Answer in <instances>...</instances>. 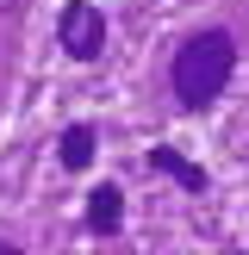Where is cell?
<instances>
[{"instance_id": "6da1fadb", "label": "cell", "mask_w": 249, "mask_h": 255, "mask_svg": "<svg viewBox=\"0 0 249 255\" xmlns=\"http://www.w3.org/2000/svg\"><path fill=\"white\" fill-rule=\"evenodd\" d=\"M231 75H237V37L212 25V31H193L181 50H174L168 87H174V100H181L187 112H206L212 100L231 87Z\"/></svg>"}, {"instance_id": "7a4b0ae2", "label": "cell", "mask_w": 249, "mask_h": 255, "mask_svg": "<svg viewBox=\"0 0 249 255\" xmlns=\"http://www.w3.org/2000/svg\"><path fill=\"white\" fill-rule=\"evenodd\" d=\"M56 37H62V50H69L75 62H94L100 44H106V19H100V6H94V0H69L62 19H56Z\"/></svg>"}, {"instance_id": "3957f363", "label": "cell", "mask_w": 249, "mask_h": 255, "mask_svg": "<svg viewBox=\"0 0 249 255\" xmlns=\"http://www.w3.org/2000/svg\"><path fill=\"white\" fill-rule=\"evenodd\" d=\"M81 218H87L94 237H119V224H124V193H119L112 181H100L94 193H87V212H81Z\"/></svg>"}, {"instance_id": "277c9868", "label": "cell", "mask_w": 249, "mask_h": 255, "mask_svg": "<svg viewBox=\"0 0 249 255\" xmlns=\"http://www.w3.org/2000/svg\"><path fill=\"white\" fill-rule=\"evenodd\" d=\"M56 156H62V168H69V174L94 168V156H100V131H94V125H69V131L56 137Z\"/></svg>"}, {"instance_id": "5b68a950", "label": "cell", "mask_w": 249, "mask_h": 255, "mask_svg": "<svg viewBox=\"0 0 249 255\" xmlns=\"http://www.w3.org/2000/svg\"><path fill=\"white\" fill-rule=\"evenodd\" d=\"M149 168H162L168 181H181L187 193H206V168H199V162H187L181 149H168V143H162V149H149Z\"/></svg>"}, {"instance_id": "8992f818", "label": "cell", "mask_w": 249, "mask_h": 255, "mask_svg": "<svg viewBox=\"0 0 249 255\" xmlns=\"http://www.w3.org/2000/svg\"><path fill=\"white\" fill-rule=\"evenodd\" d=\"M0 255H25V249H12V243H6V237H0Z\"/></svg>"}, {"instance_id": "52a82bcc", "label": "cell", "mask_w": 249, "mask_h": 255, "mask_svg": "<svg viewBox=\"0 0 249 255\" xmlns=\"http://www.w3.org/2000/svg\"><path fill=\"white\" fill-rule=\"evenodd\" d=\"M224 255H249V249H224Z\"/></svg>"}]
</instances>
